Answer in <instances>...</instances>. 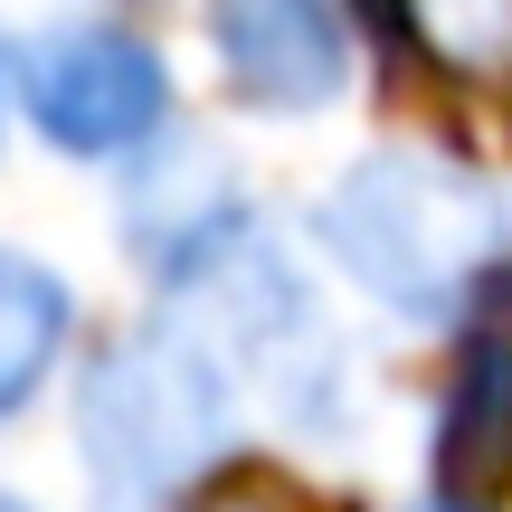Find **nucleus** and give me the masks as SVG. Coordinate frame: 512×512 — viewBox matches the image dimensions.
<instances>
[{
  "instance_id": "obj_11",
  "label": "nucleus",
  "mask_w": 512,
  "mask_h": 512,
  "mask_svg": "<svg viewBox=\"0 0 512 512\" xmlns=\"http://www.w3.org/2000/svg\"><path fill=\"white\" fill-rule=\"evenodd\" d=\"M0 512H38V503H19V494H0Z\"/></svg>"
},
{
  "instance_id": "obj_1",
  "label": "nucleus",
  "mask_w": 512,
  "mask_h": 512,
  "mask_svg": "<svg viewBox=\"0 0 512 512\" xmlns=\"http://www.w3.org/2000/svg\"><path fill=\"white\" fill-rule=\"evenodd\" d=\"M238 380L190 323H143L95 351L76 389V456H86L95 512H171L200 503L209 465L238 437Z\"/></svg>"
},
{
  "instance_id": "obj_8",
  "label": "nucleus",
  "mask_w": 512,
  "mask_h": 512,
  "mask_svg": "<svg viewBox=\"0 0 512 512\" xmlns=\"http://www.w3.org/2000/svg\"><path fill=\"white\" fill-rule=\"evenodd\" d=\"M190 512H342V503H323L313 484H294V475H256V465H228V475L209 484Z\"/></svg>"
},
{
  "instance_id": "obj_7",
  "label": "nucleus",
  "mask_w": 512,
  "mask_h": 512,
  "mask_svg": "<svg viewBox=\"0 0 512 512\" xmlns=\"http://www.w3.org/2000/svg\"><path fill=\"white\" fill-rule=\"evenodd\" d=\"M408 48L475 95H512V0H399Z\"/></svg>"
},
{
  "instance_id": "obj_6",
  "label": "nucleus",
  "mask_w": 512,
  "mask_h": 512,
  "mask_svg": "<svg viewBox=\"0 0 512 512\" xmlns=\"http://www.w3.org/2000/svg\"><path fill=\"white\" fill-rule=\"evenodd\" d=\"M67 332H76L67 275L38 266V256H19V247H0V427H10L38 389H48Z\"/></svg>"
},
{
  "instance_id": "obj_2",
  "label": "nucleus",
  "mask_w": 512,
  "mask_h": 512,
  "mask_svg": "<svg viewBox=\"0 0 512 512\" xmlns=\"http://www.w3.org/2000/svg\"><path fill=\"white\" fill-rule=\"evenodd\" d=\"M313 238L332 247V266H342L370 304L408 313V323H437V313H456L465 294L484 285L494 238H503V209L456 152L380 143L323 190Z\"/></svg>"
},
{
  "instance_id": "obj_9",
  "label": "nucleus",
  "mask_w": 512,
  "mask_h": 512,
  "mask_svg": "<svg viewBox=\"0 0 512 512\" xmlns=\"http://www.w3.org/2000/svg\"><path fill=\"white\" fill-rule=\"evenodd\" d=\"M10 95H19V67H10V48H0V114H10Z\"/></svg>"
},
{
  "instance_id": "obj_3",
  "label": "nucleus",
  "mask_w": 512,
  "mask_h": 512,
  "mask_svg": "<svg viewBox=\"0 0 512 512\" xmlns=\"http://www.w3.org/2000/svg\"><path fill=\"white\" fill-rule=\"evenodd\" d=\"M19 105L76 162H114V152H143L171 114V76L162 48L105 19H67L19 57Z\"/></svg>"
},
{
  "instance_id": "obj_10",
  "label": "nucleus",
  "mask_w": 512,
  "mask_h": 512,
  "mask_svg": "<svg viewBox=\"0 0 512 512\" xmlns=\"http://www.w3.org/2000/svg\"><path fill=\"white\" fill-rule=\"evenodd\" d=\"M408 512H475V503H446V494H427V503H408Z\"/></svg>"
},
{
  "instance_id": "obj_4",
  "label": "nucleus",
  "mask_w": 512,
  "mask_h": 512,
  "mask_svg": "<svg viewBox=\"0 0 512 512\" xmlns=\"http://www.w3.org/2000/svg\"><path fill=\"white\" fill-rule=\"evenodd\" d=\"M209 48L256 114H323L351 86L342 0H209Z\"/></svg>"
},
{
  "instance_id": "obj_5",
  "label": "nucleus",
  "mask_w": 512,
  "mask_h": 512,
  "mask_svg": "<svg viewBox=\"0 0 512 512\" xmlns=\"http://www.w3.org/2000/svg\"><path fill=\"white\" fill-rule=\"evenodd\" d=\"M503 484H512V285H484L437 408V494L484 512V494Z\"/></svg>"
}]
</instances>
